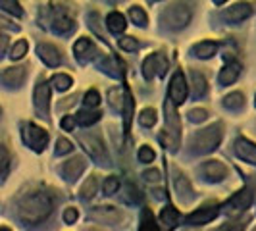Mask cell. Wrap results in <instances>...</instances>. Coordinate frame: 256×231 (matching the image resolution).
Returning <instances> with one entry per match:
<instances>
[{
    "label": "cell",
    "mask_w": 256,
    "mask_h": 231,
    "mask_svg": "<svg viewBox=\"0 0 256 231\" xmlns=\"http://www.w3.org/2000/svg\"><path fill=\"white\" fill-rule=\"evenodd\" d=\"M142 178L146 181H150V183H156V181H160V172L158 170H146L142 174Z\"/></svg>",
    "instance_id": "bcb514c9"
},
{
    "label": "cell",
    "mask_w": 256,
    "mask_h": 231,
    "mask_svg": "<svg viewBox=\"0 0 256 231\" xmlns=\"http://www.w3.org/2000/svg\"><path fill=\"white\" fill-rule=\"evenodd\" d=\"M0 27H8V29H12V31H18V27L12 26L8 20H4V18H0Z\"/></svg>",
    "instance_id": "f907efd6"
},
{
    "label": "cell",
    "mask_w": 256,
    "mask_h": 231,
    "mask_svg": "<svg viewBox=\"0 0 256 231\" xmlns=\"http://www.w3.org/2000/svg\"><path fill=\"white\" fill-rule=\"evenodd\" d=\"M8 170H10V154L6 150V146L0 144V181H4Z\"/></svg>",
    "instance_id": "4316f807"
},
{
    "label": "cell",
    "mask_w": 256,
    "mask_h": 231,
    "mask_svg": "<svg viewBox=\"0 0 256 231\" xmlns=\"http://www.w3.org/2000/svg\"><path fill=\"white\" fill-rule=\"evenodd\" d=\"M168 72V60L164 54H152L144 60L142 64V74L146 79H152V77H164Z\"/></svg>",
    "instance_id": "8992f818"
},
{
    "label": "cell",
    "mask_w": 256,
    "mask_h": 231,
    "mask_svg": "<svg viewBox=\"0 0 256 231\" xmlns=\"http://www.w3.org/2000/svg\"><path fill=\"white\" fill-rule=\"evenodd\" d=\"M148 228V230L152 231H158V226H154V218H152V212L148 210V208H144L141 214V231H144Z\"/></svg>",
    "instance_id": "d6a6232c"
},
{
    "label": "cell",
    "mask_w": 256,
    "mask_h": 231,
    "mask_svg": "<svg viewBox=\"0 0 256 231\" xmlns=\"http://www.w3.org/2000/svg\"><path fill=\"white\" fill-rule=\"evenodd\" d=\"M139 122L144 128H152L154 124H156V110L154 108H144L141 116H139Z\"/></svg>",
    "instance_id": "f546056e"
},
{
    "label": "cell",
    "mask_w": 256,
    "mask_h": 231,
    "mask_svg": "<svg viewBox=\"0 0 256 231\" xmlns=\"http://www.w3.org/2000/svg\"><path fill=\"white\" fill-rule=\"evenodd\" d=\"M20 220L26 222L29 226L40 224L50 216L52 212V198L46 192H31L20 200Z\"/></svg>",
    "instance_id": "6da1fadb"
},
{
    "label": "cell",
    "mask_w": 256,
    "mask_h": 231,
    "mask_svg": "<svg viewBox=\"0 0 256 231\" xmlns=\"http://www.w3.org/2000/svg\"><path fill=\"white\" fill-rule=\"evenodd\" d=\"M241 74V66L237 64V62H231V64L226 66V70L220 74V83L222 85H231L237 77Z\"/></svg>",
    "instance_id": "44dd1931"
},
{
    "label": "cell",
    "mask_w": 256,
    "mask_h": 231,
    "mask_svg": "<svg viewBox=\"0 0 256 231\" xmlns=\"http://www.w3.org/2000/svg\"><path fill=\"white\" fill-rule=\"evenodd\" d=\"M6 48H8V37L0 33V54H4V52H6Z\"/></svg>",
    "instance_id": "681fc988"
},
{
    "label": "cell",
    "mask_w": 256,
    "mask_h": 231,
    "mask_svg": "<svg viewBox=\"0 0 256 231\" xmlns=\"http://www.w3.org/2000/svg\"><path fill=\"white\" fill-rule=\"evenodd\" d=\"M148 2H158V0H148Z\"/></svg>",
    "instance_id": "db71d44e"
},
{
    "label": "cell",
    "mask_w": 256,
    "mask_h": 231,
    "mask_svg": "<svg viewBox=\"0 0 256 231\" xmlns=\"http://www.w3.org/2000/svg\"><path fill=\"white\" fill-rule=\"evenodd\" d=\"M108 98H110L112 108H116V110H124V102H126V98H124V92H122L120 89L108 90Z\"/></svg>",
    "instance_id": "83f0119b"
},
{
    "label": "cell",
    "mask_w": 256,
    "mask_h": 231,
    "mask_svg": "<svg viewBox=\"0 0 256 231\" xmlns=\"http://www.w3.org/2000/svg\"><path fill=\"white\" fill-rule=\"evenodd\" d=\"M176 189H178V194H180V198L183 202H189L192 198V187L191 183L187 181L185 176H178V180H176Z\"/></svg>",
    "instance_id": "7402d4cb"
},
{
    "label": "cell",
    "mask_w": 256,
    "mask_h": 231,
    "mask_svg": "<svg viewBox=\"0 0 256 231\" xmlns=\"http://www.w3.org/2000/svg\"><path fill=\"white\" fill-rule=\"evenodd\" d=\"M94 192H96V180H94V178H89V180L85 181V185L81 187V196H83V198H92Z\"/></svg>",
    "instance_id": "e575fe53"
},
{
    "label": "cell",
    "mask_w": 256,
    "mask_h": 231,
    "mask_svg": "<svg viewBox=\"0 0 256 231\" xmlns=\"http://www.w3.org/2000/svg\"><path fill=\"white\" fill-rule=\"evenodd\" d=\"M202 174L206 176L208 181H222L226 178L228 170H226V166H224L222 162H218V160H210V162H206L204 166H202Z\"/></svg>",
    "instance_id": "2e32d148"
},
{
    "label": "cell",
    "mask_w": 256,
    "mask_h": 231,
    "mask_svg": "<svg viewBox=\"0 0 256 231\" xmlns=\"http://www.w3.org/2000/svg\"><path fill=\"white\" fill-rule=\"evenodd\" d=\"M162 224L166 226V228H176L178 224H180V212L174 208V206H166L164 210H162Z\"/></svg>",
    "instance_id": "d4e9b609"
},
{
    "label": "cell",
    "mask_w": 256,
    "mask_h": 231,
    "mask_svg": "<svg viewBox=\"0 0 256 231\" xmlns=\"http://www.w3.org/2000/svg\"><path fill=\"white\" fill-rule=\"evenodd\" d=\"M48 106H50V87L40 81L35 89V108L42 118H48Z\"/></svg>",
    "instance_id": "9c48e42d"
},
{
    "label": "cell",
    "mask_w": 256,
    "mask_h": 231,
    "mask_svg": "<svg viewBox=\"0 0 256 231\" xmlns=\"http://www.w3.org/2000/svg\"><path fill=\"white\" fill-rule=\"evenodd\" d=\"M26 52H27V42L26 40H20V42H16L14 44V48H12V60H20V58H24L26 56Z\"/></svg>",
    "instance_id": "d590c367"
},
{
    "label": "cell",
    "mask_w": 256,
    "mask_h": 231,
    "mask_svg": "<svg viewBox=\"0 0 256 231\" xmlns=\"http://www.w3.org/2000/svg\"><path fill=\"white\" fill-rule=\"evenodd\" d=\"M110 2H122V0H110Z\"/></svg>",
    "instance_id": "f5cc1de1"
},
{
    "label": "cell",
    "mask_w": 256,
    "mask_h": 231,
    "mask_svg": "<svg viewBox=\"0 0 256 231\" xmlns=\"http://www.w3.org/2000/svg\"><path fill=\"white\" fill-rule=\"evenodd\" d=\"M206 116H208L206 110H202V108H194V110L189 112V120L194 122V124H200V122H204L206 120Z\"/></svg>",
    "instance_id": "ab89813d"
},
{
    "label": "cell",
    "mask_w": 256,
    "mask_h": 231,
    "mask_svg": "<svg viewBox=\"0 0 256 231\" xmlns=\"http://www.w3.org/2000/svg\"><path fill=\"white\" fill-rule=\"evenodd\" d=\"M98 102H100V96H98V92L92 89L89 90L87 94H85V104L89 106V108H94V106H98Z\"/></svg>",
    "instance_id": "60d3db41"
},
{
    "label": "cell",
    "mask_w": 256,
    "mask_h": 231,
    "mask_svg": "<svg viewBox=\"0 0 256 231\" xmlns=\"http://www.w3.org/2000/svg\"><path fill=\"white\" fill-rule=\"evenodd\" d=\"M160 141L164 142V144H166V146H168V148H170V150H172V152L176 150V144H178V142H176V139L172 141V139L168 137V133H162V135H160Z\"/></svg>",
    "instance_id": "7dc6e473"
},
{
    "label": "cell",
    "mask_w": 256,
    "mask_h": 231,
    "mask_svg": "<svg viewBox=\"0 0 256 231\" xmlns=\"http://www.w3.org/2000/svg\"><path fill=\"white\" fill-rule=\"evenodd\" d=\"M218 50V44L216 42H210V40H204V42H198L194 46V54L198 58H212Z\"/></svg>",
    "instance_id": "cb8c5ba5"
},
{
    "label": "cell",
    "mask_w": 256,
    "mask_h": 231,
    "mask_svg": "<svg viewBox=\"0 0 256 231\" xmlns=\"http://www.w3.org/2000/svg\"><path fill=\"white\" fill-rule=\"evenodd\" d=\"M244 98L241 92H231V94H228L226 98H224V106L228 108V110H239L241 106H243Z\"/></svg>",
    "instance_id": "484cf974"
},
{
    "label": "cell",
    "mask_w": 256,
    "mask_h": 231,
    "mask_svg": "<svg viewBox=\"0 0 256 231\" xmlns=\"http://www.w3.org/2000/svg\"><path fill=\"white\" fill-rule=\"evenodd\" d=\"M252 202V192L248 191V189H243V191L235 192L233 196H231L230 200L226 202L224 206V210L228 212V214H237V212H243L246 210L248 206Z\"/></svg>",
    "instance_id": "52a82bcc"
},
{
    "label": "cell",
    "mask_w": 256,
    "mask_h": 231,
    "mask_svg": "<svg viewBox=\"0 0 256 231\" xmlns=\"http://www.w3.org/2000/svg\"><path fill=\"white\" fill-rule=\"evenodd\" d=\"M102 187L106 194H114V192L120 189V181H118V178H108V180L104 181Z\"/></svg>",
    "instance_id": "74e56055"
},
{
    "label": "cell",
    "mask_w": 256,
    "mask_h": 231,
    "mask_svg": "<svg viewBox=\"0 0 256 231\" xmlns=\"http://www.w3.org/2000/svg\"><path fill=\"white\" fill-rule=\"evenodd\" d=\"M24 141L35 152H40L46 146V142H48V133L44 129L33 126V124H27L26 128H24Z\"/></svg>",
    "instance_id": "5b68a950"
},
{
    "label": "cell",
    "mask_w": 256,
    "mask_h": 231,
    "mask_svg": "<svg viewBox=\"0 0 256 231\" xmlns=\"http://www.w3.org/2000/svg\"><path fill=\"white\" fill-rule=\"evenodd\" d=\"M250 14H252L250 4H248V2H239V4H233L231 8H228L226 14H224V18H226V22H230V24H239V22L246 20Z\"/></svg>",
    "instance_id": "7c38bea8"
},
{
    "label": "cell",
    "mask_w": 256,
    "mask_h": 231,
    "mask_svg": "<svg viewBox=\"0 0 256 231\" xmlns=\"http://www.w3.org/2000/svg\"><path fill=\"white\" fill-rule=\"evenodd\" d=\"M62 128H64L66 131H72V129L76 128V120H74L72 116H66L64 120H62Z\"/></svg>",
    "instance_id": "c3c4849f"
},
{
    "label": "cell",
    "mask_w": 256,
    "mask_h": 231,
    "mask_svg": "<svg viewBox=\"0 0 256 231\" xmlns=\"http://www.w3.org/2000/svg\"><path fill=\"white\" fill-rule=\"evenodd\" d=\"M120 46H122L124 50L133 52V50H137V48H139V42H137L133 37H122L120 38Z\"/></svg>",
    "instance_id": "8d00e7d4"
},
{
    "label": "cell",
    "mask_w": 256,
    "mask_h": 231,
    "mask_svg": "<svg viewBox=\"0 0 256 231\" xmlns=\"http://www.w3.org/2000/svg\"><path fill=\"white\" fill-rule=\"evenodd\" d=\"M52 29L56 33H70L76 29V22L72 18H68L66 14H58L54 20H52Z\"/></svg>",
    "instance_id": "d6986e66"
},
{
    "label": "cell",
    "mask_w": 256,
    "mask_h": 231,
    "mask_svg": "<svg viewBox=\"0 0 256 231\" xmlns=\"http://www.w3.org/2000/svg\"><path fill=\"white\" fill-rule=\"evenodd\" d=\"M83 170H85V160L81 156H76L74 160L66 162L64 168H62V174H64V178L68 181H76L83 174Z\"/></svg>",
    "instance_id": "9a60e30c"
},
{
    "label": "cell",
    "mask_w": 256,
    "mask_h": 231,
    "mask_svg": "<svg viewBox=\"0 0 256 231\" xmlns=\"http://www.w3.org/2000/svg\"><path fill=\"white\" fill-rule=\"evenodd\" d=\"M77 216H79V214H77L76 208H68V210L64 212V222L66 224H76Z\"/></svg>",
    "instance_id": "f6af8a7d"
},
{
    "label": "cell",
    "mask_w": 256,
    "mask_h": 231,
    "mask_svg": "<svg viewBox=\"0 0 256 231\" xmlns=\"http://www.w3.org/2000/svg\"><path fill=\"white\" fill-rule=\"evenodd\" d=\"M220 208L216 204H206L202 208H198L196 212H192L191 216L187 218V224L189 226H204V224H210L212 220L218 216Z\"/></svg>",
    "instance_id": "ba28073f"
},
{
    "label": "cell",
    "mask_w": 256,
    "mask_h": 231,
    "mask_svg": "<svg viewBox=\"0 0 256 231\" xmlns=\"http://www.w3.org/2000/svg\"><path fill=\"white\" fill-rule=\"evenodd\" d=\"M235 152L243 162H248V164L256 166V144H252L250 141L241 137V139L235 141Z\"/></svg>",
    "instance_id": "5bb4252c"
},
{
    "label": "cell",
    "mask_w": 256,
    "mask_h": 231,
    "mask_svg": "<svg viewBox=\"0 0 256 231\" xmlns=\"http://www.w3.org/2000/svg\"><path fill=\"white\" fill-rule=\"evenodd\" d=\"M170 98L176 104L185 102L187 98V83H185V77L181 72H178L176 76L172 77V83H170Z\"/></svg>",
    "instance_id": "30bf717a"
},
{
    "label": "cell",
    "mask_w": 256,
    "mask_h": 231,
    "mask_svg": "<svg viewBox=\"0 0 256 231\" xmlns=\"http://www.w3.org/2000/svg\"><path fill=\"white\" fill-rule=\"evenodd\" d=\"M126 191H128L129 202H139V200L142 198V194L139 192V189H137L135 185H128V189H126Z\"/></svg>",
    "instance_id": "7bdbcfd3"
},
{
    "label": "cell",
    "mask_w": 256,
    "mask_h": 231,
    "mask_svg": "<svg viewBox=\"0 0 256 231\" xmlns=\"http://www.w3.org/2000/svg\"><path fill=\"white\" fill-rule=\"evenodd\" d=\"M79 142L83 144V148L87 150L90 158L96 162V164H102V166H110V156L106 152V148H104L102 141L98 139V137H94V135H79Z\"/></svg>",
    "instance_id": "277c9868"
},
{
    "label": "cell",
    "mask_w": 256,
    "mask_h": 231,
    "mask_svg": "<svg viewBox=\"0 0 256 231\" xmlns=\"http://www.w3.org/2000/svg\"><path fill=\"white\" fill-rule=\"evenodd\" d=\"M164 112H166V122H168V126H170V131H172L176 137H180V129H181L180 116L176 114V108H174V100H172V98H168L166 104H164Z\"/></svg>",
    "instance_id": "ac0fdd59"
},
{
    "label": "cell",
    "mask_w": 256,
    "mask_h": 231,
    "mask_svg": "<svg viewBox=\"0 0 256 231\" xmlns=\"http://www.w3.org/2000/svg\"><path fill=\"white\" fill-rule=\"evenodd\" d=\"M191 81H192V96H194V98L204 96L206 89H208V83H206L204 77L200 76V74H192Z\"/></svg>",
    "instance_id": "603a6c76"
},
{
    "label": "cell",
    "mask_w": 256,
    "mask_h": 231,
    "mask_svg": "<svg viewBox=\"0 0 256 231\" xmlns=\"http://www.w3.org/2000/svg\"><path fill=\"white\" fill-rule=\"evenodd\" d=\"M24 79H26V68H8L0 76V81L6 83L8 87H20Z\"/></svg>",
    "instance_id": "e0dca14e"
},
{
    "label": "cell",
    "mask_w": 256,
    "mask_h": 231,
    "mask_svg": "<svg viewBox=\"0 0 256 231\" xmlns=\"http://www.w3.org/2000/svg\"><path fill=\"white\" fill-rule=\"evenodd\" d=\"M220 141H222V124H214L210 128L202 129L192 139V150L196 154H208L218 148Z\"/></svg>",
    "instance_id": "7a4b0ae2"
},
{
    "label": "cell",
    "mask_w": 256,
    "mask_h": 231,
    "mask_svg": "<svg viewBox=\"0 0 256 231\" xmlns=\"http://www.w3.org/2000/svg\"><path fill=\"white\" fill-rule=\"evenodd\" d=\"M191 8L187 4H172L166 12L162 14V24L172 29V31H180L183 27H187V24L191 22Z\"/></svg>",
    "instance_id": "3957f363"
},
{
    "label": "cell",
    "mask_w": 256,
    "mask_h": 231,
    "mask_svg": "<svg viewBox=\"0 0 256 231\" xmlns=\"http://www.w3.org/2000/svg\"><path fill=\"white\" fill-rule=\"evenodd\" d=\"M72 142L68 141V139H58V142H56V154L58 156H62V154H68L72 152Z\"/></svg>",
    "instance_id": "f35d334b"
},
{
    "label": "cell",
    "mask_w": 256,
    "mask_h": 231,
    "mask_svg": "<svg viewBox=\"0 0 256 231\" xmlns=\"http://www.w3.org/2000/svg\"><path fill=\"white\" fill-rule=\"evenodd\" d=\"M52 85H54V87H56L58 90L70 89V85H72V77L64 76V74H58V76L52 77Z\"/></svg>",
    "instance_id": "836d02e7"
},
{
    "label": "cell",
    "mask_w": 256,
    "mask_h": 231,
    "mask_svg": "<svg viewBox=\"0 0 256 231\" xmlns=\"http://www.w3.org/2000/svg\"><path fill=\"white\" fill-rule=\"evenodd\" d=\"M129 16H131L133 24H137L139 27L146 26V14H144V10H142V8H139V6H133V8L129 10Z\"/></svg>",
    "instance_id": "1f68e13d"
},
{
    "label": "cell",
    "mask_w": 256,
    "mask_h": 231,
    "mask_svg": "<svg viewBox=\"0 0 256 231\" xmlns=\"http://www.w3.org/2000/svg\"><path fill=\"white\" fill-rule=\"evenodd\" d=\"M74 54L79 60V64H87L96 56V46L90 42L89 38H79L74 44Z\"/></svg>",
    "instance_id": "8fae6325"
},
{
    "label": "cell",
    "mask_w": 256,
    "mask_h": 231,
    "mask_svg": "<svg viewBox=\"0 0 256 231\" xmlns=\"http://www.w3.org/2000/svg\"><path fill=\"white\" fill-rule=\"evenodd\" d=\"M131 112H133V100L126 96V102H124V114H126V131H129V122H131Z\"/></svg>",
    "instance_id": "b9f144b4"
},
{
    "label": "cell",
    "mask_w": 256,
    "mask_h": 231,
    "mask_svg": "<svg viewBox=\"0 0 256 231\" xmlns=\"http://www.w3.org/2000/svg\"><path fill=\"white\" fill-rule=\"evenodd\" d=\"M139 160H141V162H152L154 150L152 148H148V146H142L141 150H139Z\"/></svg>",
    "instance_id": "ee69618b"
},
{
    "label": "cell",
    "mask_w": 256,
    "mask_h": 231,
    "mask_svg": "<svg viewBox=\"0 0 256 231\" xmlns=\"http://www.w3.org/2000/svg\"><path fill=\"white\" fill-rule=\"evenodd\" d=\"M37 54H38V58H40L46 66H50V68H56V66L62 64V56H60V52H58L56 46H52V44L40 42V44L37 46Z\"/></svg>",
    "instance_id": "4fadbf2b"
},
{
    "label": "cell",
    "mask_w": 256,
    "mask_h": 231,
    "mask_svg": "<svg viewBox=\"0 0 256 231\" xmlns=\"http://www.w3.org/2000/svg\"><path fill=\"white\" fill-rule=\"evenodd\" d=\"M226 0H214V4H224Z\"/></svg>",
    "instance_id": "816d5d0a"
},
{
    "label": "cell",
    "mask_w": 256,
    "mask_h": 231,
    "mask_svg": "<svg viewBox=\"0 0 256 231\" xmlns=\"http://www.w3.org/2000/svg\"><path fill=\"white\" fill-rule=\"evenodd\" d=\"M98 118H100V114H98V112H89V110H81V112L77 114V122H79L81 126H90V124L98 122Z\"/></svg>",
    "instance_id": "f1b7e54d"
},
{
    "label": "cell",
    "mask_w": 256,
    "mask_h": 231,
    "mask_svg": "<svg viewBox=\"0 0 256 231\" xmlns=\"http://www.w3.org/2000/svg\"><path fill=\"white\" fill-rule=\"evenodd\" d=\"M106 26H108V29H110L112 33L118 35V33H124V31H126L128 24H126V18L120 12H112L106 18Z\"/></svg>",
    "instance_id": "ffe728a7"
},
{
    "label": "cell",
    "mask_w": 256,
    "mask_h": 231,
    "mask_svg": "<svg viewBox=\"0 0 256 231\" xmlns=\"http://www.w3.org/2000/svg\"><path fill=\"white\" fill-rule=\"evenodd\" d=\"M0 8H4L6 12H10L12 16H18V18H22V16H24L22 6H20L16 0H0Z\"/></svg>",
    "instance_id": "4dcf8cb0"
}]
</instances>
